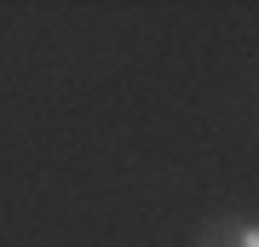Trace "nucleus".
<instances>
[{"instance_id":"f257e3e1","label":"nucleus","mask_w":259,"mask_h":247,"mask_svg":"<svg viewBox=\"0 0 259 247\" xmlns=\"http://www.w3.org/2000/svg\"><path fill=\"white\" fill-rule=\"evenodd\" d=\"M196 247H259V219H213Z\"/></svg>"}]
</instances>
